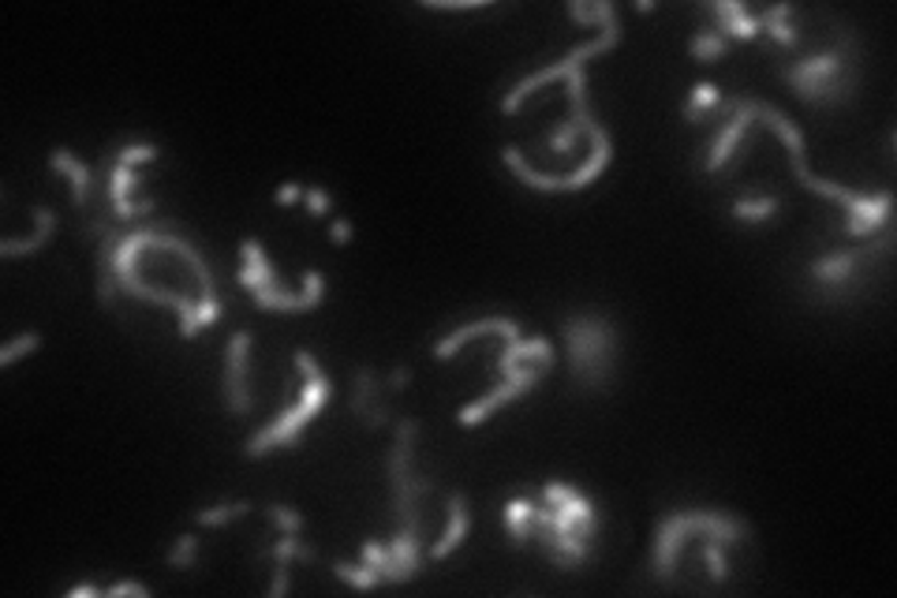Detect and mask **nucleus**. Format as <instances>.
I'll return each instance as SVG.
<instances>
[{
    "instance_id": "f257e3e1",
    "label": "nucleus",
    "mask_w": 897,
    "mask_h": 598,
    "mask_svg": "<svg viewBox=\"0 0 897 598\" xmlns=\"http://www.w3.org/2000/svg\"><path fill=\"white\" fill-rule=\"evenodd\" d=\"M423 423L412 415H401L393 423V449L386 457L389 497H393L397 535L386 542V561L381 576L386 584H408L426 568V497L434 494V479L415 471V445H420Z\"/></svg>"
},
{
    "instance_id": "f03ea898",
    "label": "nucleus",
    "mask_w": 897,
    "mask_h": 598,
    "mask_svg": "<svg viewBox=\"0 0 897 598\" xmlns=\"http://www.w3.org/2000/svg\"><path fill=\"white\" fill-rule=\"evenodd\" d=\"M599 508L576 486L554 483L543 486V494L535 497V528H531V542H539V550L550 558V565L557 573H573V568L588 565L594 553V535H599Z\"/></svg>"
},
{
    "instance_id": "7ed1b4c3",
    "label": "nucleus",
    "mask_w": 897,
    "mask_h": 598,
    "mask_svg": "<svg viewBox=\"0 0 897 598\" xmlns=\"http://www.w3.org/2000/svg\"><path fill=\"white\" fill-rule=\"evenodd\" d=\"M860 75H864L860 38L849 23L834 26V38L827 49L804 52V57L781 65V79H786L789 91L819 113L846 109L860 91Z\"/></svg>"
},
{
    "instance_id": "20e7f679",
    "label": "nucleus",
    "mask_w": 897,
    "mask_h": 598,
    "mask_svg": "<svg viewBox=\"0 0 897 598\" xmlns=\"http://www.w3.org/2000/svg\"><path fill=\"white\" fill-rule=\"evenodd\" d=\"M568 374L576 389L610 392L621 374V326L610 310H576L562 318Z\"/></svg>"
},
{
    "instance_id": "39448f33",
    "label": "nucleus",
    "mask_w": 897,
    "mask_h": 598,
    "mask_svg": "<svg viewBox=\"0 0 897 598\" xmlns=\"http://www.w3.org/2000/svg\"><path fill=\"white\" fill-rule=\"evenodd\" d=\"M894 251V225H886L878 236L864 239L857 247H838L807 262V300L819 307H838L857 296H864L868 281Z\"/></svg>"
},
{
    "instance_id": "423d86ee",
    "label": "nucleus",
    "mask_w": 897,
    "mask_h": 598,
    "mask_svg": "<svg viewBox=\"0 0 897 598\" xmlns=\"http://www.w3.org/2000/svg\"><path fill=\"white\" fill-rule=\"evenodd\" d=\"M710 539L725 542V547H741L744 539H752V528L741 520V516L718 513V508H677V513L662 516L659 528H654V547H651V573L659 584L677 587V565L681 553L692 539Z\"/></svg>"
},
{
    "instance_id": "0eeeda50",
    "label": "nucleus",
    "mask_w": 897,
    "mask_h": 598,
    "mask_svg": "<svg viewBox=\"0 0 897 598\" xmlns=\"http://www.w3.org/2000/svg\"><path fill=\"white\" fill-rule=\"evenodd\" d=\"M568 15H573L576 23H583V26H599V38L583 42V46H576L568 57L557 60V65H550L543 71H531L528 79H520L517 86H509V94L501 97V113L505 116L520 113L523 102H528L535 91H543V86L557 83V79L576 75V71H583V65H588L591 57H606V52H614L621 46L617 8L610 4V0H568Z\"/></svg>"
},
{
    "instance_id": "6e6552de",
    "label": "nucleus",
    "mask_w": 897,
    "mask_h": 598,
    "mask_svg": "<svg viewBox=\"0 0 897 598\" xmlns=\"http://www.w3.org/2000/svg\"><path fill=\"white\" fill-rule=\"evenodd\" d=\"M292 360H296V371L304 374L299 397L292 400V404L284 408V412L273 419L270 426H262L259 434L247 437V445H244V457L247 460H262V457H270V453H278V449H296V445L304 442V431L310 426V419H315L326 404H330L333 382L326 378V371L318 367L315 355H310L307 348H299Z\"/></svg>"
},
{
    "instance_id": "1a4fd4ad",
    "label": "nucleus",
    "mask_w": 897,
    "mask_h": 598,
    "mask_svg": "<svg viewBox=\"0 0 897 598\" xmlns=\"http://www.w3.org/2000/svg\"><path fill=\"white\" fill-rule=\"evenodd\" d=\"M239 284L255 296V307L259 310H281V315H307V310H318L326 300V277L318 270L304 273V292H284L278 281V270H273L270 255L259 244V236H247L244 247H239Z\"/></svg>"
},
{
    "instance_id": "9d476101",
    "label": "nucleus",
    "mask_w": 897,
    "mask_h": 598,
    "mask_svg": "<svg viewBox=\"0 0 897 598\" xmlns=\"http://www.w3.org/2000/svg\"><path fill=\"white\" fill-rule=\"evenodd\" d=\"M588 139H591V154H588V162L576 168L573 176L535 173V168L523 162L520 146H505V150H501V165L509 168V173L517 176V180H520L523 187H531V191H550V195L583 191V187H591V184L599 180V176L610 168V162H614V139H610V131L602 128L599 120H591V124H588Z\"/></svg>"
},
{
    "instance_id": "9b49d317",
    "label": "nucleus",
    "mask_w": 897,
    "mask_h": 598,
    "mask_svg": "<svg viewBox=\"0 0 897 598\" xmlns=\"http://www.w3.org/2000/svg\"><path fill=\"white\" fill-rule=\"evenodd\" d=\"M94 173H97V195H105V199H109V213L120 221V225H135V221L150 218V213L157 210L154 199H142V202H131L128 199L131 187L139 184V173H135V165L120 162L117 146L105 150V157L97 162Z\"/></svg>"
},
{
    "instance_id": "f8f14e48",
    "label": "nucleus",
    "mask_w": 897,
    "mask_h": 598,
    "mask_svg": "<svg viewBox=\"0 0 897 598\" xmlns=\"http://www.w3.org/2000/svg\"><path fill=\"white\" fill-rule=\"evenodd\" d=\"M756 113H759V102H752V97H725V102L718 105L715 116H722V124H718V131L707 142V157H704L707 176H718L722 168H730L733 157L741 154V142L748 136V128L756 124Z\"/></svg>"
},
{
    "instance_id": "ddd939ff",
    "label": "nucleus",
    "mask_w": 897,
    "mask_h": 598,
    "mask_svg": "<svg viewBox=\"0 0 897 598\" xmlns=\"http://www.w3.org/2000/svg\"><path fill=\"white\" fill-rule=\"evenodd\" d=\"M251 329H233L225 348V374H221V400L225 412L244 419L255 412V389H251Z\"/></svg>"
},
{
    "instance_id": "4468645a",
    "label": "nucleus",
    "mask_w": 897,
    "mask_h": 598,
    "mask_svg": "<svg viewBox=\"0 0 897 598\" xmlns=\"http://www.w3.org/2000/svg\"><path fill=\"white\" fill-rule=\"evenodd\" d=\"M554 371V367H543V363H528V367H520V371H512V374H505L501 378V386H494L486 397H479L472 400L468 408H460V426L464 431H475V426H483L486 419H491L494 412H501L505 404H512V400H520V397H528L535 386H543V378Z\"/></svg>"
},
{
    "instance_id": "2eb2a0df",
    "label": "nucleus",
    "mask_w": 897,
    "mask_h": 598,
    "mask_svg": "<svg viewBox=\"0 0 897 598\" xmlns=\"http://www.w3.org/2000/svg\"><path fill=\"white\" fill-rule=\"evenodd\" d=\"M386 378L375 371V367H359L352 374V397H349V408L352 415L359 419L363 426H370V431H381V426H393L397 415L393 408H389L386 400Z\"/></svg>"
},
{
    "instance_id": "dca6fc26",
    "label": "nucleus",
    "mask_w": 897,
    "mask_h": 598,
    "mask_svg": "<svg viewBox=\"0 0 897 598\" xmlns=\"http://www.w3.org/2000/svg\"><path fill=\"white\" fill-rule=\"evenodd\" d=\"M49 168L60 176V180L71 184V207L83 218V213L94 210V199H97V173L86 162H79L75 154H71L68 146H57L49 150Z\"/></svg>"
},
{
    "instance_id": "f3484780",
    "label": "nucleus",
    "mask_w": 897,
    "mask_h": 598,
    "mask_svg": "<svg viewBox=\"0 0 897 598\" xmlns=\"http://www.w3.org/2000/svg\"><path fill=\"white\" fill-rule=\"evenodd\" d=\"M704 12L715 20V31L722 34L725 42H756L763 34V23L756 12H748V4L741 0H707Z\"/></svg>"
},
{
    "instance_id": "a211bd4d",
    "label": "nucleus",
    "mask_w": 897,
    "mask_h": 598,
    "mask_svg": "<svg viewBox=\"0 0 897 598\" xmlns=\"http://www.w3.org/2000/svg\"><path fill=\"white\" fill-rule=\"evenodd\" d=\"M475 337H501V341H517L520 323L517 318H479V323H464V326H457L452 333H446L438 344H434V355H438V360H452V355H457L468 341H475Z\"/></svg>"
},
{
    "instance_id": "6ab92c4d",
    "label": "nucleus",
    "mask_w": 897,
    "mask_h": 598,
    "mask_svg": "<svg viewBox=\"0 0 897 598\" xmlns=\"http://www.w3.org/2000/svg\"><path fill=\"white\" fill-rule=\"evenodd\" d=\"M756 120L767 124L775 136H781V142H786V150H789V162H793V173H796V180H801L807 187V180H812V168L804 165V136H801V128H796L793 120H789L786 113H778V109H770V105H763L759 102V113H756Z\"/></svg>"
},
{
    "instance_id": "aec40b11",
    "label": "nucleus",
    "mask_w": 897,
    "mask_h": 598,
    "mask_svg": "<svg viewBox=\"0 0 897 598\" xmlns=\"http://www.w3.org/2000/svg\"><path fill=\"white\" fill-rule=\"evenodd\" d=\"M468 531H472V508H468V494L464 490H452L446 531H441V539L430 542V561H441V558H449L452 550H460V542L468 539Z\"/></svg>"
},
{
    "instance_id": "412c9836",
    "label": "nucleus",
    "mask_w": 897,
    "mask_h": 598,
    "mask_svg": "<svg viewBox=\"0 0 897 598\" xmlns=\"http://www.w3.org/2000/svg\"><path fill=\"white\" fill-rule=\"evenodd\" d=\"M528 363H543V367H554V363H557L554 344H550L546 337H531V341L517 337V341H505V352L497 355V374L505 378V374L528 367Z\"/></svg>"
},
{
    "instance_id": "4be33fe9",
    "label": "nucleus",
    "mask_w": 897,
    "mask_h": 598,
    "mask_svg": "<svg viewBox=\"0 0 897 598\" xmlns=\"http://www.w3.org/2000/svg\"><path fill=\"white\" fill-rule=\"evenodd\" d=\"M759 23H763V34H767L770 42H775L778 49L786 52H796L801 49V31L793 26V4H770L759 12Z\"/></svg>"
},
{
    "instance_id": "5701e85b",
    "label": "nucleus",
    "mask_w": 897,
    "mask_h": 598,
    "mask_svg": "<svg viewBox=\"0 0 897 598\" xmlns=\"http://www.w3.org/2000/svg\"><path fill=\"white\" fill-rule=\"evenodd\" d=\"M501 524L509 531V542L523 550L531 542V528H535V497H509L501 505Z\"/></svg>"
},
{
    "instance_id": "b1692460",
    "label": "nucleus",
    "mask_w": 897,
    "mask_h": 598,
    "mask_svg": "<svg viewBox=\"0 0 897 598\" xmlns=\"http://www.w3.org/2000/svg\"><path fill=\"white\" fill-rule=\"evenodd\" d=\"M34 221H38V232L26 239H0V255L4 258H23V255H34L42 251V247L52 239V232H57V213L49 207H34Z\"/></svg>"
},
{
    "instance_id": "393cba45",
    "label": "nucleus",
    "mask_w": 897,
    "mask_h": 598,
    "mask_svg": "<svg viewBox=\"0 0 897 598\" xmlns=\"http://www.w3.org/2000/svg\"><path fill=\"white\" fill-rule=\"evenodd\" d=\"M722 102H725L722 86L707 83V79H699V83L688 91L685 105H681V116H685L688 124H704V120H710V116L718 113V105H722Z\"/></svg>"
},
{
    "instance_id": "a878e982",
    "label": "nucleus",
    "mask_w": 897,
    "mask_h": 598,
    "mask_svg": "<svg viewBox=\"0 0 897 598\" xmlns=\"http://www.w3.org/2000/svg\"><path fill=\"white\" fill-rule=\"evenodd\" d=\"M265 553L273 558V565H292V561H299V565H315L318 561V550L310 547L304 535H281Z\"/></svg>"
},
{
    "instance_id": "bb28decb",
    "label": "nucleus",
    "mask_w": 897,
    "mask_h": 598,
    "mask_svg": "<svg viewBox=\"0 0 897 598\" xmlns=\"http://www.w3.org/2000/svg\"><path fill=\"white\" fill-rule=\"evenodd\" d=\"M778 213H781L778 195H759V199L733 202V221H741V225H763V221H775Z\"/></svg>"
},
{
    "instance_id": "cd10ccee",
    "label": "nucleus",
    "mask_w": 897,
    "mask_h": 598,
    "mask_svg": "<svg viewBox=\"0 0 897 598\" xmlns=\"http://www.w3.org/2000/svg\"><path fill=\"white\" fill-rule=\"evenodd\" d=\"M688 52H692V60H699V65H715V60H725V52H730V42H725L722 34L715 31V26H704V31L692 34Z\"/></svg>"
},
{
    "instance_id": "c85d7f7f",
    "label": "nucleus",
    "mask_w": 897,
    "mask_h": 598,
    "mask_svg": "<svg viewBox=\"0 0 897 598\" xmlns=\"http://www.w3.org/2000/svg\"><path fill=\"white\" fill-rule=\"evenodd\" d=\"M333 576L337 579H344L349 587H355V591H375V587H381L386 579H381V573H375L370 565H352V561H333Z\"/></svg>"
},
{
    "instance_id": "c756f323",
    "label": "nucleus",
    "mask_w": 897,
    "mask_h": 598,
    "mask_svg": "<svg viewBox=\"0 0 897 598\" xmlns=\"http://www.w3.org/2000/svg\"><path fill=\"white\" fill-rule=\"evenodd\" d=\"M247 513H251V502H221V505L199 508V513H194V524H199V528H225V524H233Z\"/></svg>"
},
{
    "instance_id": "7c9ffc66",
    "label": "nucleus",
    "mask_w": 897,
    "mask_h": 598,
    "mask_svg": "<svg viewBox=\"0 0 897 598\" xmlns=\"http://www.w3.org/2000/svg\"><path fill=\"white\" fill-rule=\"evenodd\" d=\"M165 565L176 568V573H191L194 565H199V535H180V539H173V547L165 553Z\"/></svg>"
},
{
    "instance_id": "2f4dec72",
    "label": "nucleus",
    "mask_w": 897,
    "mask_h": 598,
    "mask_svg": "<svg viewBox=\"0 0 897 598\" xmlns=\"http://www.w3.org/2000/svg\"><path fill=\"white\" fill-rule=\"evenodd\" d=\"M265 516H270V524H273V528H278L281 535H304V528H307V516L299 513L296 505L270 502V505H265Z\"/></svg>"
},
{
    "instance_id": "473e14b6",
    "label": "nucleus",
    "mask_w": 897,
    "mask_h": 598,
    "mask_svg": "<svg viewBox=\"0 0 897 598\" xmlns=\"http://www.w3.org/2000/svg\"><path fill=\"white\" fill-rule=\"evenodd\" d=\"M725 542H718V539H710V535H704V561H707V576H710V584H718L722 587L725 579H730V561H725Z\"/></svg>"
},
{
    "instance_id": "72a5a7b5",
    "label": "nucleus",
    "mask_w": 897,
    "mask_h": 598,
    "mask_svg": "<svg viewBox=\"0 0 897 598\" xmlns=\"http://www.w3.org/2000/svg\"><path fill=\"white\" fill-rule=\"evenodd\" d=\"M42 348V333H23V337H15V341H8L4 348H0V367H12V363H20L23 355H34Z\"/></svg>"
},
{
    "instance_id": "f704fd0d",
    "label": "nucleus",
    "mask_w": 897,
    "mask_h": 598,
    "mask_svg": "<svg viewBox=\"0 0 897 598\" xmlns=\"http://www.w3.org/2000/svg\"><path fill=\"white\" fill-rule=\"evenodd\" d=\"M304 207L310 218H326V213L333 210V195L326 191V187H307L304 191Z\"/></svg>"
},
{
    "instance_id": "c9c22d12",
    "label": "nucleus",
    "mask_w": 897,
    "mask_h": 598,
    "mask_svg": "<svg viewBox=\"0 0 897 598\" xmlns=\"http://www.w3.org/2000/svg\"><path fill=\"white\" fill-rule=\"evenodd\" d=\"M105 598H150V587L135 584V579H120V584L105 587Z\"/></svg>"
},
{
    "instance_id": "e433bc0d",
    "label": "nucleus",
    "mask_w": 897,
    "mask_h": 598,
    "mask_svg": "<svg viewBox=\"0 0 897 598\" xmlns=\"http://www.w3.org/2000/svg\"><path fill=\"white\" fill-rule=\"evenodd\" d=\"M426 8H434V12H475V8H486V0H449V4L430 0Z\"/></svg>"
},
{
    "instance_id": "4c0bfd02",
    "label": "nucleus",
    "mask_w": 897,
    "mask_h": 598,
    "mask_svg": "<svg viewBox=\"0 0 897 598\" xmlns=\"http://www.w3.org/2000/svg\"><path fill=\"white\" fill-rule=\"evenodd\" d=\"M408 382H412V371L408 367H393L386 374V386H389V392H401V389H408Z\"/></svg>"
},
{
    "instance_id": "58836bf2",
    "label": "nucleus",
    "mask_w": 897,
    "mask_h": 598,
    "mask_svg": "<svg viewBox=\"0 0 897 598\" xmlns=\"http://www.w3.org/2000/svg\"><path fill=\"white\" fill-rule=\"evenodd\" d=\"M304 191H307V187H299V184H281L278 187V202H281V207H292V202L304 199Z\"/></svg>"
},
{
    "instance_id": "ea45409f",
    "label": "nucleus",
    "mask_w": 897,
    "mask_h": 598,
    "mask_svg": "<svg viewBox=\"0 0 897 598\" xmlns=\"http://www.w3.org/2000/svg\"><path fill=\"white\" fill-rule=\"evenodd\" d=\"M281 595H288V565H278V568H273L270 598H281Z\"/></svg>"
},
{
    "instance_id": "a19ab883",
    "label": "nucleus",
    "mask_w": 897,
    "mask_h": 598,
    "mask_svg": "<svg viewBox=\"0 0 897 598\" xmlns=\"http://www.w3.org/2000/svg\"><path fill=\"white\" fill-rule=\"evenodd\" d=\"M330 239H333L337 247L349 244V239H352V221H344V218H341V221H333V225H330Z\"/></svg>"
},
{
    "instance_id": "79ce46f5",
    "label": "nucleus",
    "mask_w": 897,
    "mask_h": 598,
    "mask_svg": "<svg viewBox=\"0 0 897 598\" xmlns=\"http://www.w3.org/2000/svg\"><path fill=\"white\" fill-rule=\"evenodd\" d=\"M97 595H105V587H94V584H75L68 591V598H97Z\"/></svg>"
}]
</instances>
